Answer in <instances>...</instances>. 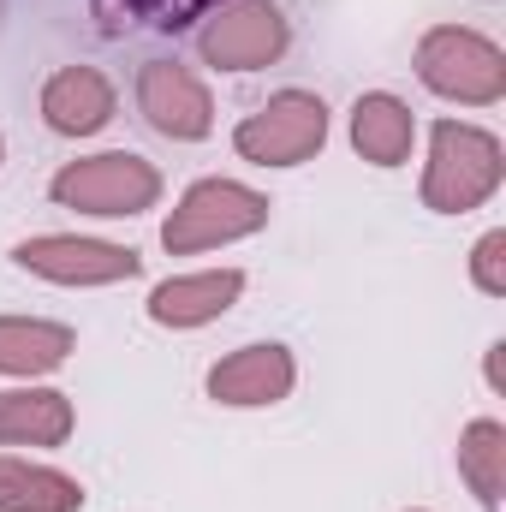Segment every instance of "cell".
Returning a JSON list of instances; mask_svg holds the SVG:
<instances>
[{
	"label": "cell",
	"instance_id": "obj_9",
	"mask_svg": "<svg viewBox=\"0 0 506 512\" xmlns=\"http://www.w3.org/2000/svg\"><path fill=\"white\" fill-rule=\"evenodd\" d=\"M245 292L239 268H209V274H173L149 292V322L161 328H203L215 316H227Z\"/></svg>",
	"mask_w": 506,
	"mask_h": 512
},
{
	"label": "cell",
	"instance_id": "obj_13",
	"mask_svg": "<svg viewBox=\"0 0 506 512\" xmlns=\"http://www.w3.org/2000/svg\"><path fill=\"white\" fill-rule=\"evenodd\" d=\"M78 334L66 322H30V316H0V376H48L72 358Z\"/></svg>",
	"mask_w": 506,
	"mask_h": 512
},
{
	"label": "cell",
	"instance_id": "obj_18",
	"mask_svg": "<svg viewBox=\"0 0 506 512\" xmlns=\"http://www.w3.org/2000/svg\"><path fill=\"white\" fill-rule=\"evenodd\" d=\"M114 6H120L126 18H137V24H155V30H161V24H179L185 12H197L203 0H114Z\"/></svg>",
	"mask_w": 506,
	"mask_h": 512
},
{
	"label": "cell",
	"instance_id": "obj_10",
	"mask_svg": "<svg viewBox=\"0 0 506 512\" xmlns=\"http://www.w3.org/2000/svg\"><path fill=\"white\" fill-rule=\"evenodd\" d=\"M292 382H298L292 352L268 340V346H245V352L221 358L209 370V399L215 405H274L292 393Z\"/></svg>",
	"mask_w": 506,
	"mask_h": 512
},
{
	"label": "cell",
	"instance_id": "obj_3",
	"mask_svg": "<svg viewBox=\"0 0 506 512\" xmlns=\"http://www.w3.org/2000/svg\"><path fill=\"white\" fill-rule=\"evenodd\" d=\"M417 78L447 96V102H471V108H489L506 96V54L477 36V30H459V24H435L423 42H417Z\"/></svg>",
	"mask_w": 506,
	"mask_h": 512
},
{
	"label": "cell",
	"instance_id": "obj_5",
	"mask_svg": "<svg viewBox=\"0 0 506 512\" xmlns=\"http://www.w3.org/2000/svg\"><path fill=\"white\" fill-rule=\"evenodd\" d=\"M328 143V108H322V96H310V90H280V96H268L256 114L239 120L233 131V149L256 161V167H298V161H310L316 149Z\"/></svg>",
	"mask_w": 506,
	"mask_h": 512
},
{
	"label": "cell",
	"instance_id": "obj_8",
	"mask_svg": "<svg viewBox=\"0 0 506 512\" xmlns=\"http://www.w3.org/2000/svg\"><path fill=\"white\" fill-rule=\"evenodd\" d=\"M137 114L161 131V137H173V143H197V137H209V126H215L209 90L185 66H173V60H149L137 72Z\"/></svg>",
	"mask_w": 506,
	"mask_h": 512
},
{
	"label": "cell",
	"instance_id": "obj_2",
	"mask_svg": "<svg viewBox=\"0 0 506 512\" xmlns=\"http://www.w3.org/2000/svg\"><path fill=\"white\" fill-rule=\"evenodd\" d=\"M256 227H268V197L262 191L233 185V179H197L179 197V209L167 215L161 245L173 256H191V251L233 245V239H251Z\"/></svg>",
	"mask_w": 506,
	"mask_h": 512
},
{
	"label": "cell",
	"instance_id": "obj_15",
	"mask_svg": "<svg viewBox=\"0 0 506 512\" xmlns=\"http://www.w3.org/2000/svg\"><path fill=\"white\" fill-rule=\"evenodd\" d=\"M84 489L60 471L24 465V459H0V512H78Z\"/></svg>",
	"mask_w": 506,
	"mask_h": 512
},
{
	"label": "cell",
	"instance_id": "obj_6",
	"mask_svg": "<svg viewBox=\"0 0 506 512\" xmlns=\"http://www.w3.org/2000/svg\"><path fill=\"white\" fill-rule=\"evenodd\" d=\"M197 54L215 72H256V66L286 54V18L274 0H227L197 30Z\"/></svg>",
	"mask_w": 506,
	"mask_h": 512
},
{
	"label": "cell",
	"instance_id": "obj_1",
	"mask_svg": "<svg viewBox=\"0 0 506 512\" xmlns=\"http://www.w3.org/2000/svg\"><path fill=\"white\" fill-rule=\"evenodd\" d=\"M501 137L465 120H435L429 126V173H423V203L435 215H465L501 191Z\"/></svg>",
	"mask_w": 506,
	"mask_h": 512
},
{
	"label": "cell",
	"instance_id": "obj_17",
	"mask_svg": "<svg viewBox=\"0 0 506 512\" xmlns=\"http://www.w3.org/2000/svg\"><path fill=\"white\" fill-rule=\"evenodd\" d=\"M471 280H477L489 298H506V233H483V239H477Z\"/></svg>",
	"mask_w": 506,
	"mask_h": 512
},
{
	"label": "cell",
	"instance_id": "obj_16",
	"mask_svg": "<svg viewBox=\"0 0 506 512\" xmlns=\"http://www.w3.org/2000/svg\"><path fill=\"white\" fill-rule=\"evenodd\" d=\"M459 471H465V483H471V495L483 501V507L495 512L506 495V429L495 417H477L465 435H459Z\"/></svg>",
	"mask_w": 506,
	"mask_h": 512
},
{
	"label": "cell",
	"instance_id": "obj_11",
	"mask_svg": "<svg viewBox=\"0 0 506 512\" xmlns=\"http://www.w3.org/2000/svg\"><path fill=\"white\" fill-rule=\"evenodd\" d=\"M42 120L60 137H90L114 120V84L96 66H66L42 90Z\"/></svg>",
	"mask_w": 506,
	"mask_h": 512
},
{
	"label": "cell",
	"instance_id": "obj_14",
	"mask_svg": "<svg viewBox=\"0 0 506 512\" xmlns=\"http://www.w3.org/2000/svg\"><path fill=\"white\" fill-rule=\"evenodd\" d=\"M411 137H417V120H411V108L399 96H387V90L358 96V108H352V143H358L364 161L399 167L411 155Z\"/></svg>",
	"mask_w": 506,
	"mask_h": 512
},
{
	"label": "cell",
	"instance_id": "obj_7",
	"mask_svg": "<svg viewBox=\"0 0 506 512\" xmlns=\"http://www.w3.org/2000/svg\"><path fill=\"white\" fill-rule=\"evenodd\" d=\"M12 262L24 274H42L54 286H108V280H131L143 262L126 245H102V239H72V233H42V239H24Z\"/></svg>",
	"mask_w": 506,
	"mask_h": 512
},
{
	"label": "cell",
	"instance_id": "obj_12",
	"mask_svg": "<svg viewBox=\"0 0 506 512\" xmlns=\"http://www.w3.org/2000/svg\"><path fill=\"white\" fill-rule=\"evenodd\" d=\"M72 435V399L54 387L0 393V447H60Z\"/></svg>",
	"mask_w": 506,
	"mask_h": 512
},
{
	"label": "cell",
	"instance_id": "obj_4",
	"mask_svg": "<svg viewBox=\"0 0 506 512\" xmlns=\"http://www.w3.org/2000/svg\"><path fill=\"white\" fill-rule=\"evenodd\" d=\"M48 197L60 209H78V215H143L155 197H161V173L126 155V149H108V155H90V161H72L54 173Z\"/></svg>",
	"mask_w": 506,
	"mask_h": 512
}]
</instances>
